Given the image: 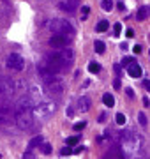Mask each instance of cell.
<instances>
[{"label": "cell", "instance_id": "obj_1", "mask_svg": "<svg viewBox=\"0 0 150 159\" xmlns=\"http://www.w3.org/2000/svg\"><path fill=\"white\" fill-rule=\"evenodd\" d=\"M48 28H50L53 34H60V35H67V37H72V35L76 34L74 27H72L67 19H60V18L50 19V21H48Z\"/></svg>", "mask_w": 150, "mask_h": 159}, {"label": "cell", "instance_id": "obj_2", "mask_svg": "<svg viewBox=\"0 0 150 159\" xmlns=\"http://www.w3.org/2000/svg\"><path fill=\"white\" fill-rule=\"evenodd\" d=\"M14 122H16V126L19 127V129H23V131H28L32 126H34V113L30 112V110H16V113H14Z\"/></svg>", "mask_w": 150, "mask_h": 159}, {"label": "cell", "instance_id": "obj_3", "mask_svg": "<svg viewBox=\"0 0 150 159\" xmlns=\"http://www.w3.org/2000/svg\"><path fill=\"white\" fill-rule=\"evenodd\" d=\"M12 96H14V80L0 78V104L9 101Z\"/></svg>", "mask_w": 150, "mask_h": 159}, {"label": "cell", "instance_id": "obj_4", "mask_svg": "<svg viewBox=\"0 0 150 159\" xmlns=\"http://www.w3.org/2000/svg\"><path fill=\"white\" fill-rule=\"evenodd\" d=\"M44 83H46V88H48L50 92H53V94H62V92H64V88H65L64 80H62L58 74H53L51 78L44 80Z\"/></svg>", "mask_w": 150, "mask_h": 159}, {"label": "cell", "instance_id": "obj_5", "mask_svg": "<svg viewBox=\"0 0 150 159\" xmlns=\"http://www.w3.org/2000/svg\"><path fill=\"white\" fill-rule=\"evenodd\" d=\"M32 112H35V115H37V117L46 119V117H50V115L55 112V104H53V103H50V101H41V103H37V104L34 106V110H32Z\"/></svg>", "mask_w": 150, "mask_h": 159}, {"label": "cell", "instance_id": "obj_6", "mask_svg": "<svg viewBox=\"0 0 150 159\" xmlns=\"http://www.w3.org/2000/svg\"><path fill=\"white\" fill-rule=\"evenodd\" d=\"M5 64L12 71H21L25 67V60H23V57L19 53H9L7 58H5Z\"/></svg>", "mask_w": 150, "mask_h": 159}, {"label": "cell", "instance_id": "obj_7", "mask_svg": "<svg viewBox=\"0 0 150 159\" xmlns=\"http://www.w3.org/2000/svg\"><path fill=\"white\" fill-rule=\"evenodd\" d=\"M14 122V112L9 104L0 106V126H11Z\"/></svg>", "mask_w": 150, "mask_h": 159}, {"label": "cell", "instance_id": "obj_8", "mask_svg": "<svg viewBox=\"0 0 150 159\" xmlns=\"http://www.w3.org/2000/svg\"><path fill=\"white\" fill-rule=\"evenodd\" d=\"M69 42H71V37H67V35L55 34L53 37H50V46H53V48H58V50H62V48H67V46H69Z\"/></svg>", "mask_w": 150, "mask_h": 159}, {"label": "cell", "instance_id": "obj_9", "mask_svg": "<svg viewBox=\"0 0 150 159\" xmlns=\"http://www.w3.org/2000/svg\"><path fill=\"white\" fill-rule=\"evenodd\" d=\"M34 106H35V103L30 99V96H21L16 103V110H30L32 112Z\"/></svg>", "mask_w": 150, "mask_h": 159}, {"label": "cell", "instance_id": "obj_10", "mask_svg": "<svg viewBox=\"0 0 150 159\" xmlns=\"http://www.w3.org/2000/svg\"><path fill=\"white\" fill-rule=\"evenodd\" d=\"M90 106H92V101H90V97H88V96H81V97L76 101V110H78V112H81V113L88 112V110H90Z\"/></svg>", "mask_w": 150, "mask_h": 159}, {"label": "cell", "instance_id": "obj_11", "mask_svg": "<svg viewBox=\"0 0 150 159\" xmlns=\"http://www.w3.org/2000/svg\"><path fill=\"white\" fill-rule=\"evenodd\" d=\"M78 7V0H58V9L65 12H74Z\"/></svg>", "mask_w": 150, "mask_h": 159}, {"label": "cell", "instance_id": "obj_12", "mask_svg": "<svg viewBox=\"0 0 150 159\" xmlns=\"http://www.w3.org/2000/svg\"><path fill=\"white\" fill-rule=\"evenodd\" d=\"M58 53H60V57L64 58V62H65L67 65H71V64L74 62V51H72L69 46H67V48H62Z\"/></svg>", "mask_w": 150, "mask_h": 159}, {"label": "cell", "instance_id": "obj_13", "mask_svg": "<svg viewBox=\"0 0 150 159\" xmlns=\"http://www.w3.org/2000/svg\"><path fill=\"white\" fill-rule=\"evenodd\" d=\"M127 73H129V76H133V78H140V76H141V67H140L136 62H133V64L127 65Z\"/></svg>", "mask_w": 150, "mask_h": 159}, {"label": "cell", "instance_id": "obj_14", "mask_svg": "<svg viewBox=\"0 0 150 159\" xmlns=\"http://www.w3.org/2000/svg\"><path fill=\"white\" fill-rule=\"evenodd\" d=\"M147 16H149V7H147V5L140 7L138 12H136V18H138L140 21H143V19H147Z\"/></svg>", "mask_w": 150, "mask_h": 159}, {"label": "cell", "instance_id": "obj_15", "mask_svg": "<svg viewBox=\"0 0 150 159\" xmlns=\"http://www.w3.org/2000/svg\"><path fill=\"white\" fill-rule=\"evenodd\" d=\"M27 85L25 81H14V94H25Z\"/></svg>", "mask_w": 150, "mask_h": 159}, {"label": "cell", "instance_id": "obj_16", "mask_svg": "<svg viewBox=\"0 0 150 159\" xmlns=\"http://www.w3.org/2000/svg\"><path fill=\"white\" fill-rule=\"evenodd\" d=\"M110 28V21H106V19H101L97 25H95V30L97 32H106Z\"/></svg>", "mask_w": 150, "mask_h": 159}, {"label": "cell", "instance_id": "obj_17", "mask_svg": "<svg viewBox=\"0 0 150 159\" xmlns=\"http://www.w3.org/2000/svg\"><path fill=\"white\" fill-rule=\"evenodd\" d=\"M30 94H32V97H30L32 101H34V97L41 99V96H42V94H41V87H37V85H32V87H30Z\"/></svg>", "mask_w": 150, "mask_h": 159}, {"label": "cell", "instance_id": "obj_18", "mask_svg": "<svg viewBox=\"0 0 150 159\" xmlns=\"http://www.w3.org/2000/svg\"><path fill=\"white\" fill-rule=\"evenodd\" d=\"M41 143H42V136H35V138H32V140H30V143H28V150H32V149L39 147Z\"/></svg>", "mask_w": 150, "mask_h": 159}, {"label": "cell", "instance_id": "obj_19", "mask_svg": "<svg viewBox=\"0 0 150 159\" xmlns=\"http://www.w3.org/2000/svg\"><path fill=\"white\" fill-rule=\"evenodd\" d=\"M103 103H104L108 108H111V106L115 104V99H113V96H111V94H104V96H103Z\"/></svg>", "mask_w": 150, "mask_h": 159}, {"label": "cell", "instance_id": "obj_20", "mask_svg": "<svg viewBox=\"0 0 150 159\" xmlns=\"http://www.w3.org/2000/svg\"><path fill=\"white\" fill-rule=\"evenodd\" d=\"M94 48H95V51H97V53H104V51H106V44H104L103 41H99V39L94 42Z\"/></svg>", "mask_w": 150, "mask_h": 159}, {"label": "cell", "instance_id": "obj_21", "mask_svg": "<svg viewBox=\"0 0 150 159\" xmlns=\"http://www.w3.org/2000/svg\"><path fill=\"white\" fill-rule=\"evenodd\" d=\"M101 7L104 11H113V0H101Z\"/></svg>", "mask_w": 150, "mask_h": 159}, {"label": "cell", "instance_id": "obj_22", "mask_svg": "<svg viewBox=\"0 0 150 159\" xmlns=\"http://www.w3.org/2000/svg\"><path fill=\"white\" fill-rule=\"evenodd\" d=\"M88 71H90V73H99V71H101V65H99L97 62H90V64H88Z\"/></svg>", "mask_w": 150, "mask_h": 159}, {"label": "cell", "instance_id": "obj_23", "mask_svg": "<svg viewBox=\"0 0 150 159\" xmlns=\"http://www.w3.org/2000/svg\"><path fill=\"white\" fill-rule=\"evenodd\" d=\"M39 147H41V152H42V154H46V156L51 154V145H50V143H41Z\"/></svg>", "mask_w": 150, "mask_h": 159}, {"label": "cell", "instance_id": "obj_24", "mask_svg": "<svg viewBox=\"0 0 150 159\" xmlns=\"http://www.w3.org/2000/svg\"><path fill=\"white\" fill-rule=\"evenodd\" d=\"M78 140H80V136H69V138H67V147L76 145V143H78Z\"/></svg>", "mask_w": 150, "mask_h": 159}, {"label": "cell", "instance_id": "obj_25", "mask_svg": "<svg viewBox=\"0 0 150 159\" xmlns=\"http://www.w3.org/2000/svg\"><path fill=\"white\" fill-rule=\"evenodd\" d=\"M117 124H118V126H124V124H126V115L117 113Z\"/></svg>", "mask_w": 150, "mask_h": 159}, {"label": "cell", "instance_id": "obj_26", "mask_svg": "<svg viewBox=\"0 0 150 159\" xmlns=\"http://www.w3.org/2000/svg\"><path fill=\"white\" fill-rule=\"evenodd\" d=\"M138 120H140V124H141V126H147V115H145L143 112L138 115Z\"/></svg>", "mask_w": 150, "mask_h": 159}, {"label": "cell", "instance_id": "obj_27", "mask_svg": "<svg viewBox=\"0 0 150 159\" xmlns=\"http://www.w3.org/2000/svg\"><path fill=\"white\" fill-rule=\"evenodd\" d=\"M60 154H62V156H71V154H72V149H71V147H64V149L60 150Z\"/></svg>", "mask_w": 150, "mask_h": 159}, {"label": "cell", "instance_id": "obj_28", "mask_svg": "<svg viewBox=\"0 0 150 159\" xmlns=\"http://www.w3.org/2000/svg\"><path fill=\"white\" fill-rule=\"evenodd\" d=\"M120 32H122V23H115V35L118 37Z\"/></svg>", "mask_w": 150, "mask_h": 159}, {"label": "cell", "instance_id": "obj_29", "mask_svg": "<svg viewBox=\"0 0 150 159\" xmlns=\"http://www.w3.org/2000/svg\"><path fill=\"white\" fill-rule=\"evenodd\" d=\"M133 62H134L133 57H126V58L122 60V65H129V64H133Z\"/></svg>", "mask_w": 150, "mask_h": 159}, {"label": "cell", "instance_id": "obj_30", "mask_svg": "<svg viewBox=\"0 0 150 159\" xmlns=\"http://www.w3.org/2000/svg\"><path fill=\"white\" fill-rule=\"evenodd\" d=\"M21 159H35V156L32 154V150H27V152L23 154V158H21Z\"/></svg>", "mask_w": 150, "mask_h": 159}, {"label": "cell", "instance_id": "obj_31", "mask_svg": "<svg viewBox=\"0 0 150 159\" xmlns=\"http://www.w3.org/2000/svg\"><path fill=\"white\" fill-rule=\"evenodd\" d=\"M83 127H85V122H78V124H74V129H76V131H81Z\"/></svg>", "mask_w": 150, "mask_h": 159}, {"label": "cell", "instance_id": "obj_32", "mask_svg": "<svg viewBox=\"0 0 150 159\" xmlns=\"http://www.w3.org/2000/svg\"><path fill=\"white\" fill-rule=\"evenodd\" d=\"M126 94H127L129 97H134V92H133V88H126Z\"/></svg>", "mask_w": 150, "mask_h": 159}, {"label": "cell", "instance_id": "obj_33", "mask_svg": "<svg viewBox=\"0 0 150 159\" xmlns=\"http://www.w3.org/2000/svg\"><path fill=\"white\" fill-rule=\"evenodd\" d=\"M126 35H127V37H133V35H134V30H133V28H129V30L126 32Z\"/></svg>", "mask_w": 150, "mask_h": 159}, {"label": "cell", "instance_id": "obj_34", "mask_svg": "<svg viewBox=\"0 0 150 159\" xmlns=\"http://www.w3.org/2000/svg\"><path fill=\"white\" fill-rule=\"evenodd\" d=\"M134 53H141V46H140V44L134 46Z\"/></svg>", "mask_w": 150, "mask_h": 159}, {"label": "cell", "instance_id": "obj_35", "mask_svg": "<svg viewBox=\"0 0 150 159\" xmlns=\"http://www.w3.org/2000/svg\"><path fill=\"white\" fill-rule=\"evenodd\" d=\"M113 87H115V88H120V78H118V80H115V83H113Z\"/></svg>", "mask_w": 150, "mask_h": 159}, {"label": "cell", "instance_id": "obj_36", "mask_svg": "<svg viewBox=\"0 0 150 159\" xmlns=\"http://www.w3.org/2000/svg\"><path fill=\"white\" fill-rule=\"evenodd\" d=\"M118 9H120V11H126V5H124V2H118Z\"/></svg>", "mask_w": 150, "mask_h": 159}, {"label": "cell", "instance_id": "obj_37", "mask_svg": "<svg viewBox=\"0 0 150 159\" xmlns=\"http://www.w3.org/2000/svg\"><path fill=\"white\" fill-rule=\"evenodd\" d=\"M88 9H90V7H87V5L83 7V16H87V14H88Z\"/></svg>", "mask_w": 150, "mask_h": 159}, {"label": "cell", "instance_id": "obj_38", "mask_svg": "<svg viewBox=\"0 0 150 159\" xmlns=\"http://www.w3.org/2000/svg\"><path fill=\"white\" fill-rule=\"evenodd\" d=\"M0 158H2V154H0Z\"/></svg>", "mask_w": 150, "mask_h": 159}]
</instances>
